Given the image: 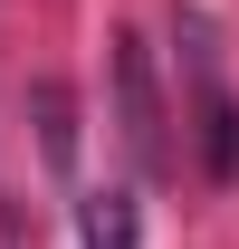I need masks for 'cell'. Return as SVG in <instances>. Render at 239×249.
Wrapping results in <instances>:
<instances>
[{"label": "cell", "instance_id": "2", "mask_svg": "<svg viewBox=\"0 0 239 249\" xmlns=\"http://www.w3.org/2000/svg\"><path fill=\"white\" fill-rule=\"evenodd\" d=\"M115 134H124V154L144 163V173H163L172 163V144H163V96H153V58H144V38L115 29Z\"/></svg>", "mask_w": 239, "mask_h": 249}, {"label": "cell", "instance_id": "4", "mask_svg": "<svg viewBox=\"0 0 239 249\" xmlns=\"http://www.w3.org/2000/svg\"><path fill=\"white\" fill-rule=\"evenodd\" d=\"M29 115H38V154L67 173V154H77V106H67L58 77H38V87H29Z\"/></svg>", "mask_w": 239, "mask_h": 249}, {"label": "cell", "instance_id": "3", "mask_svg": "<svg viewBox=\"0 0 239 249\" xmlns=\"http://www.w3.org/2000/svg\"><path fill=\"white\" fill-rule=\"evenodd\" d=\"M77 240L86 249H144V201H134V182L77 192Z\"/></svg>", "mask_w": 239, "mask_h": 249}, {"label": "cell", "instance_id": "1", "mask_svg": "<svg viewBox=\"0 0 239 249\" xmlns=\"http://www.w3.org/2000/svg\"><path fill=\"white\" fill-rule=\"evenodd\" d=\"M172 48H182V96H191L201 173L239 182V96H230V58H220V19L210 10H172Z\"/></svg>", "mask_w": 239, "mask_h": 249}]
</instances>
